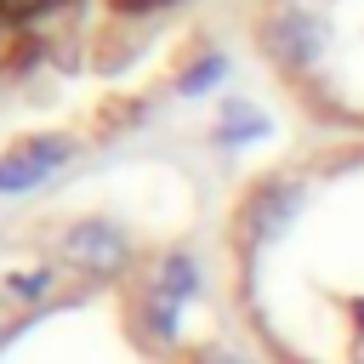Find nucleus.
I'll return each instance as SVG.
<instances>
[{"label": "nucleus", "instance_id": "obj_2", "mask_svg": "<svg viewBox=\"0 0 364 364\" xmlns=\"http://www.w3.org/2000/svg\"><path fill=\"white\" fill-rule=\"evenodd\" d=\"M63 256H68L74 267L114 273V267H125V239H119L108 222H80V228L63 239Z\"/></svg>", "mask_w": 364, "mask_h": 364}, {"label": "nucleus", "instance_id": "obj_6", "mask_svg": "<svg viewBox=\"0 0 364 364\" xmlns=\"http://www.w3.org/2000/svg\"><path fill=\"white\" fill-rule=\"evenodd\" d=\"M216 68H222V63H205V68H193V74H188V91H205V85L216 80Z\"/></svg>", "mask_w": 364, "mask_h": 364}, {"label": "nucleus", "instance_id": "obj_4", "mask_svg": "<svg viewBox=\"0 0 364 364\" xmlns=\"http://www.w3.org/2000/svg\"><path fill=\"white\" fill-rule=\"evenodd\" d=\"M290 199H296L290 188H279V193L267 188V193H262V199L245 210V216H250V228H256V233H279V228H284V210H290Z\"/></svg>", "mask_w": 364, "mask_h": 364}, {"label": "nucleus", "instance_id": "obj_3", "mask_svg": "<svg viewBox=\"0 0 364 364\" xmlns=\"http://www.w3.org/2000/svg\"><path fill=\"white\" fill-rule=\"evenodd\" d=\"M267 51H279L284 63H301V57L313 51V23L296 17V11L273 17V23H267Z\"/></svg>", "mask_w": 364, "mask_h": 364}, {"label": "nucleus", "instance_id": "obj_7", "mask_svg": "<svg viewBox=\"0 0 364 364\" xmlns=\"http://www.w3.org/2000/svg\"><path fill=\"white\" fill-rule=\"evenodd\" d=\"M40 0H0V11H34Z\"/></svg>", "mask_w": 364, "mask_h": 364}, {"label": "nucleus", "instance_id": "obj_1", "mask_svg": "<svg viewBox=\"0 0 364 364\" xmlns=\"http://www.w3.org/2000/svg\"><path fill=\"white\" fill-rule=\"evenodd\" d=\"M63 159H68V142H63V136L17 142L11 154H0V193H23V188H34V182H40V176H51Z\"/></svg>", "mask_w": 364, "mask_h": 364}, {"label": "nucleus", "instance_id": "obj_5", "mask_svg": "<svg viewBox=\"0 0 364 364\" xmlns=\"http://www.w3.org/2000/svg\"><path fill=\"white\" fill-rule=\"evenodd\" d=\"M222 131H228V136H256V131H262V119H256L250 108H228V119H222Z\"/></svg>", "mask_w": 364, "mask_h": 364}, {"label": "nucleus", "instance_id": "obj_8", "mask_svg": "<svg viewBox=\"0 0 364 364\" xmlns=\"http://www.w3.org/2000/svg\"><path fill=\"white\" fill-rule=\"evenodd\" d=\"M125 6H159V0H125Z\"/></svg>", "mask_w": 364, "mask_h": 364}]
</instances>
